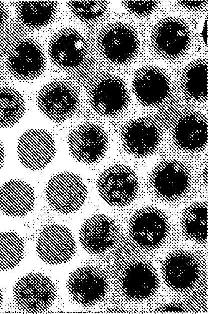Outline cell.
Wrapping results in <instances>:
<instances>
[{"mask_svg":"<svg viewBox=\"0 0 208 314\" xmlns=\"http://www.w3.org/2000/svg\"><path fill=\"white\" fill-rule=\"evenodd\" d=\"M194 251L177 249L165 257L162 274L166 284L179 293H190L207 281V264Z\"/></svg>","mask_w":208,"mask_h":314,"instance_id":"obj_1","label":"cell"},{"mask_svg":"<svg viewBox=\"0 0 208 314\" xmlns=\"http://www.w3.org/2000/svg\"><path fill=\"white\" fill-rule=\"evenodd\" d=\"M116 275V286L126 299L142 304L151 301L160 289V278L152 264L136 258L122 264Z\"/></svg>","mask_w":208,"mask_h":314,"instance_id":"obj_2","label":"cell"},{"mask_svg":"<svg viewBox=\"0 0 208 314\" xmlns=\"http://www.w3.org/2000/svg\"><path fill=\"white\" fill-rule=\"evenodd\" d=\"M172 230L168 215L161 209L147 206L138 209L128 223V233L134 243L148 251L160 249Z\"/></svg>","mask_w":208,"mask_h":314,"instance_id":"obj_3","label":"cell"},{"mask_svg":"<svg viewBox=\"0 0 208 314\" xmlns=\"http://www.w3.org/2000/svg\"><path fill=\"white\" fill-rule=\"evenodd\" d=\"M97 188L100 195L109 205L126 206L134 202L140 190L136 172L123 164H116L104 169L99 175Z\"/></svg>","mask_w":208,"mask_h":314,"instance_id":"obj_4","label":"cell"},{"mask_svg":"<svg viewBox=\"0 0 208 314\" xmlns=\"http://www.w3.org/2000/svg\"><path fill=\"white\" fill-rule=\"evenodd\" d=\"M5 51L9 71L18 80L30 81L40 76L46 66L41 44L32 37H22L10 42Z\"/></svg>","mask_w":208,"mask_h":314,"instance_id":"obj_5","label":"cell"},{"mask_svg":"<svg viewBox=\"0 0 208 314\" xmlns=\"http://www.w3.org/2000/svg\"><path fill=\"white\" fill-rule=\"evenodd\" d=\"M152 193L160 200L175 203L184 198L190 189L192 177L181 162L167 160L158 164L149 179Z\"/></svg>","mask_w":208,"mask_h":314,"instance_id":"obj_6","label":"cell"},{"mask_svg":"<svg viewBox=\"0 0 208 314\" xmlns=\"http://www.w3.org/2000/svg\"><path fill=\"white\" fill-rule=\"evenodd\" d=\"M88 191L82 178L64 171L52 177L46 185L45 196L50 207L63 214L79 210L84 204Z\"/></svg>","mask_w":208,"mask_h":314,"instance_id":"obj_7","label":"cell"},{"mask_svg":"<svg viewBox=\"0 0 208 314\" xmlns=\"http://www.w3.org/2000/svg\"><path fill=\"white\" fill-rule=\"evenodd\" d=\"M68 287L75 302L90 307L104 300L109 292L110 283L104 270L95 265H86L70 274Z\"/></svg>","mask_w":208,"mask_h":314,"instance_id":"obj_8","label":"cell"},{"mask_svg":"<svg viewBox=\"0 0 208 314\" xmlns=\"http://www.w3.org/2000/svg\"><path fill=\"white\" fill-rule=\"evenodd\" d=\"M36 101L40 111L48 118L55 122H62L74 114L79 105V96L71 83L56 79L41 89Z\"/></svg>","mask_w":208,"mask_h":314,"instance_id":"obj_9","label":"cell"},{"mask_svg":"<svg viewBox=\"0 0 208 314\" xmlns=\"http://www.w3.org/2000/svg\"><path fill=\"white\" fill-rule=\"evenodd\" d=\"M71 155L86 165L96 163L104 158L108 148L106 133L92 123L80 124L72 129L68 137Z\"/></svg>","mask_w":208,"mask_h":314,"instance_id":"obj_10","label":"cell"},{"mask_svg":"<svg viewBox=\"0 0 208 314\" xmlns=\"http://www.w3.org/2000/svg\"><path fill=\"white\" fill-rule=\"evenodd\" d=\"M48 53L58 67L71 70L82 65L86 60L88 44L80 32L72 28H64L52 37Z\"/></svg>","mask_w":208,"mask_h":314,"instance_id":"obj_11","label":"cell"},{"mask_svg":"<svg viewBox=\"0 0 208 314\" xmlns=\"http://www.w3.org/2000/svg\"><path fill=\"white\" fill-rule=\"evenodd\" d=\"M14 297L18 305L30 312H40L54 303L56 289L52 281L44 274H28L16 284Z\"/></svg>","mask_w":208,"mask_h":314,"instance_id":"obj_12","label":"cell"},{"mask_svg":"<svg viewBox=\"0 0 208 314\" xmlns=\"http://www.w3.org/2000/svg\"><path fill=\"white\" fill-rule=\"evenodd\" d=\"M120 231L116 221L104 214H94L84 222L80 231V241L84 249L92 255L104 254L118 241Z\"/></svg>","mask_w":208,"mask_h":314,"instance_id":"obj_13","label":"cell"},{"mask_svg":"<svg viewBox=\"0 0 208 314\" xmlns=\"http://www.w3.org/2000/svg\"><path fill=\"white\" fill-rule=\"evenodd\" d=\"M38 256L52 265L70 261L76 251V244L70 231L66 226L52 224L42 231L37 240Z\"/></svg>","mask_w":208,"mask_h":314,"instance_id":"obj_14","label":"cell"},{"mask_svg":"<svg viewBox=\"0 0 208 314\" xmlns=\"http://www.w3.org/2000/svg\"><path fill=\"white\" fill-rule=\"evenodd\" d=\"M102 53L111 61L124 63L135 56L139 40L135 30L128 25L117 23L106 27L100 34Z\"/></svg>","mask_w":208,"mask_h":314,"instance_id":"obj_15","label":"cell"},{"mask_svg":"<svg viewBox=\"0 0 208 314\" xmlns=\"http://www.w3.org/2000/svg\"><path fill=\"white\" fill-rule=\"evenodd\" d=\"M20 162L32 170L43 169L54 158L56 149L52 135L43 129H32L24 132L18 144Z\"/></svg>","mask_w":208,"mask_h":314,"instance_id":"obj_16","label":"cell"},{"mask_svg":"<svg viewBox=\"0 0 208 314\" xmlns=\"http://www.w3.org/2000/svg\"><path fill=\"white\" fill-rule=\"evenodd\" d=\"M121 139L128 153L136 157L146 158L156 151L160 143L161 134L151 120L139 118L124 126Z\"/></svg>","mask_w":208,"mask_h":314,"instance_id":"obj_17","label":"cell"},{"mask_svg":"<svg viewBox=\"0 0 208 314\" xmlns=\"http://www.w3.org/2000/svg\"><path fill=\"white\" fill-rule=\"evenodd\" d=\"M90 100L94 109L106 116L122 111L128 101V93L124 83L115 77L102 78L95 83L90 92Z\"/></svg>","mask_w":208,"mask_h":314,"instance_id":"obj_18","label":"cell"},{"mask_svg":"<svg viewBox=\"0 0 208 314\" xmlns=\"http://www.w3.org/2000/svg\"><path fill=\"white\" fill-rule=\"evenodd\" d=\"M152 37L160 53L165 57L174 58L186 51L190 45L191 35L184 22L170 17L156 26Z\"/></svg>","mask_w":208,"mask_h":314,"instance_id":"obj_19","label":"cell"},{"mask_svg":"<svg viewBox=\"0 0 208 314\" xmlns=\"http://www.w3.org/2000/svg\"><path fill=\"white\" fill-rule=\"evenodd\" d=\"M133 87L136 96L142 103L154 105L166 97L170 83L167 75L160 68L146 66L136 73Z\"/></svg>","mask_w":208,"mask_h":314,"instance_id":"obj_20","label":"cell"},{"mask_svg":"<svg viewBox=\"0 0 208 314\" xmlns=\"http://www.w3.org/2000/svg\"><path fill=\"white\" fill-rule=\"evenodd\" d=\"M36 194L30 185L20 180H10L0 189V210L8 216L22 217L32 209Z\"/></svg>","mask_w":208,"mask_h":314,"instance_id":"obj_21","label":"cell"},{"mask_svg":"<svg viewBox=\"0 0 208 314\" xmlns=\"http://www.w3.org/2000/svg\"><path fill=\"white\" fill-rule=\"evenodd\" d=\"M173 136L178 146L186 151L202 150L208 141L206 121L199 115H186L178 122Z\"/></svg>","mask_w":208,"mask_h":314,"instance_id":"obj_22","label":"cell"},{"mask_svg":"<svg viewBox=\"0 0 208 314\" xmlns=\"http://www.w3.org/2000/svg\"><path fill=\"white\" fill-rule=\"evenodd\" d=\"M16 3L18 20L30 29L40 30L52 24L59 11L58 2L20 1Z\"/></svg>","mask_w":208,"mask_h":314,"instance_id":"obj_23","label":"cell"},{"mask_svg":"<svg viewBox=\"0 0 208 314\" xmlns=\"http://www.w3.org/2000/svg\"><path fill=\"white\" fill-rule=\"evenodd\" d=\"M180 225L184 235L200 244L208 241V204L204 201L194 202L183 211Z\"/></svg>","mask_w":208,"mask_h":314,"instance_id":"obj_24","label":"cell"},{"mask_svg":"<svg viewBox=\"0 0 208 314\" xmlns=\"http://www.w3.org/2000/svg\"><path fill=\"white\" fill-rule=\"evenodd\" d=\"M26 111V102L16 89L0 87V127L10 128L18 123Z\"/></svg>","mask_w":208,"mask_h":314,"instance_id":"obj_25","label":"cell"},{"mask_svg":"<svg viewBox=\"0 0 208 314\" xmlns=\"http://www.w3.org/2000/svg\"><path fill=\"white\" fill-rule=\"evenodd\" d=\"M25 244L22 238L12 232L0 233V270L14 268L22 259Z\"/></svg>","mask_w":208,"mask_h":314,"instance_id":"obj_26","label":"cell"},{"mask_svg":"<svg viewBox=\"0 0 208 314\" xmlns=\"http://www.w3.org/2000/svg\"><path fill=\"white\" fill-rule=\"evenodd\" d=\"M108 3L104 1H72L68 2V8L77 21L85 24L96 23L105 14Z\"/></svg>","mask_w":208,"mask_h":314,"instance_id":"obj_27","label":"cell"},{"mask_svg":"<svg viewBox=\"0 0 208 314\" xmlns=\"http://www.w3.org/2000/svg\"><path fill=\"white\" fill-rule=\"evenodd\" d=\"M208 65L204 61H198L187 70L184 79L186 89L192 97L204 100L208 95Z\"/></svg>","mask_w":208,"mask_h":314,"instance_id":"obj_28","label":"cell"},{"mask_svg":"<svg viewBox=\"0 0 208 314\" xmlns=\"http://www.w3.org/2000/svg\"><path fill=\"white\" fill-rule=\"evenodd\" d=\"M123 4L128 12L138 16H146L152 13L158 2L152 1H124Z\"/></svg>","mask_w":208,"mask_h":314,"instance_id":"obj_29","label":"cell"},{"mask_svg":"<svg viewBox=\"0 0 208 314\" xmlns=\"http://www.w3.org/2000/svg\"><path fill=\"white\" fill-rule=\"evenodd\" d=\"M188 308L184 305L178 302H170L158 306L154 312L167 313V312H188Z\"/></svg>","mask_w":208,"mask_h":314,"instance_id":"obj_30","label":"cell"},{"mask_svg":"<svg viewBox=\"0 0 208 314\" xmlns=\"http://www.w3.org/2000/svg\"><path fill=\"white\" fill-rule=\"evenodd\" d=\"M206 1H180L178 3L186 9H198L204 6Z\"/></svg>","mask_w":208,"mask_h":314,"instance_id":"obj_31","label":"cell"},{"mask_svg":"<svg viewBox=\"0 0 208 314\" xmlns=\"http://www.w3.org/2000/svg\"><path fill=\"white\" fill-rule=\"evenodd\" d=\"M8 10L6 5L0 2V30L6 24L8 17Z\"/></svg>","mask_w":208,"mask_h":314,"instance_id":"obj_32","label":"cell"},{"mask_svg":"<svg viewBox=\"0 0 208 314\" xmlns=\"http://www.w3.org/2000/svg\"><path fill=\"white\" fill-rule=\"evenodd\" d=\"M202 36L204 41L205 44L207 46L208 44V21L207 19H206L205 22L204 23Z\"/></svg>","mask_w":208,"mask_h":314,"instance_id":"obj_33","label":"cell"},{"mask_svg":"<svg viewBox=\"0 0 208 314\" xmlns=\"http://www.w3.org/2000/svg\"><path fill=\"white\" fill-rule=\"evenodd\" d=\"M5 158V152L4 146L0 141V169L3 166L4 160Z\"/></svg>","mask_w":208,"mask_h":314,"instance_id":"obj_34","label":"cell"},{"mask_svg":"<svg viewBox=\"0 0 208 314\" xmlns=\"http://www.w3.org/2000/svg\"><path fill=\"white\" fill-rule=\"evenodd\" d=\"M2 301H3L2 292L1 290V289H0V307H1V306L2 305Z\"/></svg>","mask_w":208,"mask_h":314,"instance_id":"obj_35","label":"cell"}]
</instances>
